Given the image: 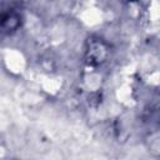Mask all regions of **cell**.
<instances>
[{
	"mask_svg": "<svg viewBox=\"0 0 160 160\" xmlns=\"http://www.w3.org/2000/svg\"><path fill=\"white\" fill-rule=\"evenodd\" d=\"M22 21V10L19 0H0V34H15L21 28Z\"/></svg>",
	"mask_w": 160,
	"mask_h": 160,
	"instance_id": "6da1fadb",
	"label": "cell"
},
{
	"mask_svg": "<svg viewBox=\"0 0 160 160\" xmlns=\"http://www.w3.org/2000/svg\"><path fill=\"white\" fill-rule=\"evenodd\" d=\"M108 55V46L101 39H89L85 59L89 65H99L101 64Z\"/></svg>",
	"mask_w": 160,
	"mask_h": 160,
	"instance_id": "7a4b0ae2",
	"label": "cell"
}]
</instances>
